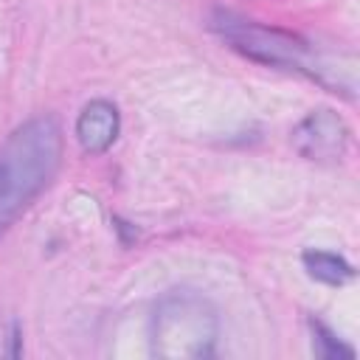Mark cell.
I'll return each instance as SVG.
<instances>
[{
  "instance_id": "8992f818",
  "label": "cell",
  "mask_w": 360,
  "mask_h": 360,
  "mask_svg": "<svg viewBox=\"0 0 360 360\" xmlns=\"http://www.w3.org/2000/svg\"><path fill=\"white\" fill-rule=\"evenodd\" d=\"M301 262L309 278L329 284V287H343L354 278V267L340 253H332V250H304Z\"/></svg>"
},
{
  "instance_id": "7a4b0ae2",
  "label": "cell",
  "mask_w": 360,
  "mask_h": 360,
  "mask_svg": "<svg viewBox=\"0 0 360 360\" xmlns=\"http://www.w3.org/2000/svg\"><path fill=\"white\" fill-rule=\"evenodd\" d=\"M65 135L51 112L31 115L0 143V236L51 188L62 169Z\"/></svg>"
},
{
  "instance_id": "3957f363",
  "label": "cell",
  "mask_w": 360,
  "mask_h": 360,
  "mask_svg": "<svg viewBox=\"0 0 360 360\" xmlns=\"http://www.w3.org/2000/svg\"><path fill=\"white\" fill-rule=\"evenodd\" d=\"M219 338L214 304L188 287L160 295L152 312L149 349L160 360H202L211 357Z\"/></svg>"
},
{
  "instance_id": "5b68a950",
  "label": "cell",
  "mask_w": 360,
  "mask_h": 360,
  "mask_svg": "<svg viewBox=\"0 0 360 360\" xmlns=\"http://www.w3.org/2000/svg\"><path fill=\"white\" fill-rule=\"evenodd\" d=\"M121 132L118 107L107 98H93L82 107L76 118V138L87 155H104Z\"/></svg>"
},
{
  "instance_id": "277c9868",
  "label": "cell",
  "mask_w": 360,
  "mask_h": 360,
  "mask_svg": "<svg viewBox=\"0 0 360 360\" xmlns=\"http://www.w3.org/2000/svg\"><path fill=\"white\" fill-rule=\"evenodd\" d=\"M349 124L335 110H312L292 129V146L301 158L315 163H338L349 149Z\"/></svg>"
},
{
  "instance_id": "6da1fadb",
  "label": "cell",
  "mask_w": 360,
  "mask_h": 360,
  "mask_svg": "<svg viewBox=\"0 0 360 360\" xmlns=\"http://www.w3.org/2000/svg\"><path fill=\"white\" fill-rule=\"evenodd\" d=\"M208 25L231 51L242 53L245 59L267 65V68L295 70L332 93L354 98V87H357L354 56H349V53L340 56L335 51L315 48L309 39H304L292 31L248 20L228 8H214L208 17Z\"/></svg>"
},
{
  "instance_id": "52a82bcc",
  "label": "cell",
  "mask_w": 360,
  "mask_h": 360,
  "mask_svg": "<svg viewBox=\"0 0 360 360\" xmlns=\"http://www.w3.org/2000/svg\"><path fill=\"white\" fill-rule=\"evenodd\" d=\"M309 332H312V352H315V357H323V360H340V357L352 360L354 357V349L349 343H343L326 323L309 318Z\"/></svg>"
}]
</instances>
